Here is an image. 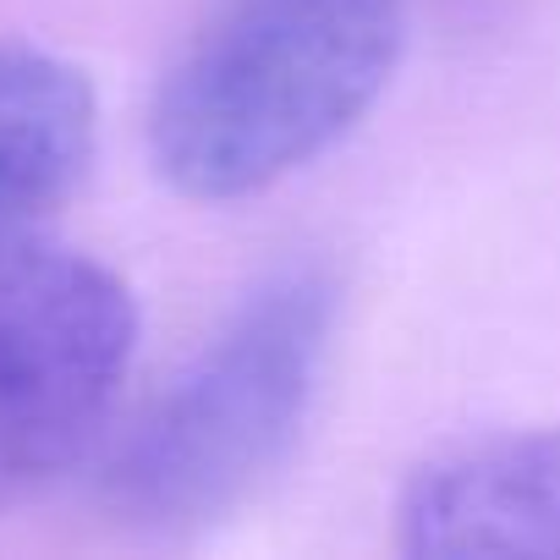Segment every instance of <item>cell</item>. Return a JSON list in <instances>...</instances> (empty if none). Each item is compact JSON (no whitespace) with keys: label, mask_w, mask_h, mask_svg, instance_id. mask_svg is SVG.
<instances>
[{"label":"cell","mask_w":560,"mask_h":560,"mask_svg":"<svg viewBox=\"0 0 560 560\" xmlns=\"http://www.w3.org/2000/svg\"><path fill=\"white\" fill-rule=\"evenodd\" d=\"M401 39V0H209L149 105L154 171L198 203L287 182L374 110Z\"/></svg>","instance_id":"obj_1"},{"label":"cell","mask_w":560,"mask_h":560,"mask_svg":"<svg viewBox=\"0 0 560 560\" xmlns=\"http://www.w3.org/2000/svg\"><path fill=\"white\" fill-rule=\"evenodd\" d=\"M336 280L280 269L149 401L105 462L116 522L182 538L236 516L287 467L330 363Z\"/></svg>","instance_id":"obj_2"},{"label":"cell","mask_w":560,"mask_h":560,"mask_svg":"<svg viewBox=\"0 0 560 560\" xmlns=\"http://www.w3.org/2000/svg\"><path fill=\"white\" fill-rule=\"evenodd\" d=\"M132 347L138 303L100 258L34 247L0 269V511L89 456Z\"/></svg>","instance_id":"obj_3"},{"label":"cell","mask_w":560,"mask_h":560,"mask_svg":"<svg viewBox=\"0 0 560 560\" xmlns=\"http://www.w3.org/2000/svg\"><path fill=\"white\" fill-rule=\"evenodd\" d=\"M396 533L401 549L423 560H560V423L423 462L396 500Z\"/></svg>","instance_id":"obj_4"},{"label":"cell","mask_w":560,"mask_h":560,"mask_svg":"<svg viewBox=\"0 0 560 560\" xmlns=\"http://www.w3.org/2000/svg\"><path fill=\"white\" fill-rule=\"evenodd\" d=\"M94 143L89 78L39 45H0V269L45 247L50 220L94 165Z\"/></svg>","instance_id":"obj_5"}]
</instances>
